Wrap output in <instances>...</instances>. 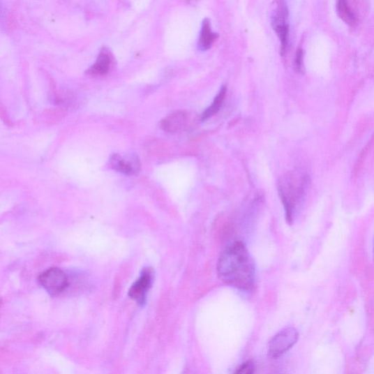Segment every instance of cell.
<instances>
[{
    "label": "cell",
    "instance_id": "obj_1",
    "mask_svg": "<svg viewBox=\"0 0 374 374\" xmlns=\"http://www.w3.org/2000/svg\"><path fill=\"white\" fill-rule=\"evenodd\" d=\"M217 273L224 283L244 291L255 287V262L245 244L235 241L228 244L217 262Z\"/></svg>",
    "mask_w": 374,
    "mask_h": 374
},
{
    "label": "cell",
    "instance_id": "obj_2",
    "mask_svg": "<svg viewBox=\"0 0 374 374\" xmlns=\"http://www.w3.org/2000/svg\"><path fill=\"white\" fill-rule=\"evenodd\" d=\"M299 337V332L294 327H286L280 331L269 342V357L271 359H276L282 356L295 345Z\"/></svg>",
    "mask_w": 374,
    "mask_h": 374
},
{
    "label": "cell",
    "instance_id": "obj_3",
    "mask_svg": "<svg viewBox=\"0 0 374 374\" xmlns=\"http://www.w3.org/2000/svg\"><path fill=\"white\" fill-rule=\"evenodd\" d=\"M38 282L53 297L64 292L68 285L66 274L58 268H51L43 272L39 276Z\"/></svg>",
    "mask_w": 374,
    "mask_h": 374
},
{
    "label": "cell",
    "instance_id": "obj_4",
    "mask_svg": "<svg viewBox=\"0 0 374 374\" xmlns=\"http://www.w3.org/2000/svg\"><path fill=\"white\" fill-rule=\"evenodd\" d=\"M109 165L117 172L127 176L137 175L140 170V163L135 154H114L109 159Z\"/></svg>",
    "mask_w": 374,
    "mask_h": 374
},
{
    "label": "cell",
    "instance_id": "obj_5",
    "mask_svg": "<svg viewBox=\"0 0 374 374\" xmlns=\"http://www.w3.org/2000/svg\"><path fill=\"white\" fill-rule=\"evenodd\" d=\"M152 283V270L151 269H144L140 278L130 287L129 291L130 297L137 304H144Z\"/></svg>",
    "mask_w": 374,
    "mask_h": 374
},
{
    "label": "cell",
    "instance_id": "obj_6",
    "mask_svg": "<svg viewBox=\"0 0 374 374\" xmlns=\"http://www.w3.org/2000/svg\"><path fill=\"white\" fill-rule=\"evenodd\" d=\"M287 8L283 4H278V10L273 17L272 24L282 45V54L284 55L288 45L289 27L286 22Z\"/></svg>",
    "mask_w": 374,
    "mask_h": 374
},
{
    "label": "cell",
    "instance_id": "obj_7",
    "mask_svg": "<svg viewBox=\"0 0 374 374\" xmlns=\"http://www.w3.org/2000/svg\"><path fill=\"white\" fill-rule=\"evenodd\" d=\"M187 114L183 112H177L166 117L161 122V127L167 133H176L187 127Z\"/></svg>",
    "mask_w": 374,
    "mask_h": 374
},
{
    "label": "cell",
    "instance_id": "obj_8",
    "mask_svg": "<svg viewBox=\"0 0 374 374\" xmlns=\"http://www.w3.org/2000/svg\"><path fill=\"white\" fill-rule=\"evenodd\" d=\"M112 62V54L109 52L108 50L103 48L100 52L96 63L87 70V74L91 75H105L110 69Z\"/></svg>",
    "mask_w": 374,
    "mask_h": 374
},
{
    "label": "cell",
    "instance_id": "obj_9",
    "mask_svg": "<svg viewBox=\"0 0 374 374\" xmlns=\"http://www.w3.org/2000/svg\"><path fill=\"white\" fill-rule=\"evenodd\" d=\"M217 38L218 35L212 32L209 20L206 19L201 28L198 41L199 50L202 52L209 50Z\"/></svg>",
    "mask_w": 374,
    "mask_h": 374
},
{
    "label": "cell",
    "instance_id": "obj_10",
    "mask_svg": "<svg viewBox=\"0 0 374 374\" xmlns=\"http://www.w3.org/2000/svg\"><path fill=\"white\" fill-rule=\"evenodd\" d=\"M226 92L227 88L226 87H223L219 94H218V95L216 96L212 105L207 109L204 114H202V120L209 119L220 111V109L225 98Z\"/></svg>",
    "mask_w": 374,
    "mask_h": 374
},
{
    "label": "cell",
    "instance_id": "obj_11",
    "mask_svg": "<svg viewBox=\"0 0 374 374\" xmlns=\"http://www.w3.org/2000/svg\"><path fill=\"white\" fill-rule=\"evenodd\" d=\"M337 10L341 19L348 24L356 23L355 14L352 10L347 0H337Z\"/></svg>",
    "mask_w": 374,
    "mask_h": 374
},
{
    "label": "cell",
    "instance_id": "obj_12",
    "mask_svg": "<svg viewBox=\"0 0 374 374\" xmlns=\"http://www.w3.org/2000/svg\"><path fill=\"white\" fill-rule=\"evenodd\" d=\"M63 114V111L60 108L49 109V110L45 111L44 113V117L47 123L49 124H54L58 121L61 117V114Z\"/></svg>",
    "mask_w": 374,
    "mask_h": 374
},
{
    "label": "cell",
    "instance_id": "obj_13",
    "mask_svg": "<svg viewBox=\"0 0 374 374\" xmlns=\"http://www.w3.org/2000/svg\"><path fill=\"white\" fill-rule=\"evenodd\" d=\"M255 366L254 362H253L252 361H249L245 362L241 366H240L237 368L236 373L242 374H250L255 372Z\"/></svg>",
    "mask_w": 374,
    "mask_h": 374
},
{
    "label": "cell",
    "instance_id": "obj_14",
    "mask_svg": "<svg viewBox=\"0 0 374 374\" xmlns=\"http://www.w3.org/2000/svg\"><path fill=\"white\" fill-rule=\"evenodd\" d=\"M294 64L296 68L299 70H301L303 66V52L301 50H299L296 54Z\"/></svg>",
    "mask_w": 374,
    "mask_h": 374
},
{
    "label": "cell",
    "instance_id": "obj_15",
    "mask_svg": "<svg viewBox=\"0 0 374 374\" xmlns=\"http://www.w3.org/2000/svg\"><path fill=\"white\" fill-rule=\"evenodd\" d=\"M0 117H1L3 121H5V123L7 124L8 126H12L13 122L10 121L5 107L1 103H0Z\"/></svg>",
    "mask_w": 374,
    "mask_h": 374
},
{
    "label": "cell",
    "instance_id": "obj_16",
    "mask_svg": "<svg viewBox=\"0 0 374 374\" xmlns=\"http://www.w3.org/2000/svg\"><path fill=\"white\" fill-rule=\"evenodd\" d=\"M6 18V7L3 0H0V24H3Z\"/></svg>",
    "mask_w": 374,
    "mask_h": 374
},
{
    "label": "cell",
    "instance_id": "obj_17",
    "mask_svg": "<svg viewBox=\"0 0 374 374\" xmlns=\"http://www.w3.org/2000/svg\"><path fill=\"white\" fill-rule=\"evenodd\" d=\"M2 304H3V301H2L1 297H0V308H1Z\"/></svg>",
    "mask_w": 374,
    "mask_h": 374
}]
</instances>
